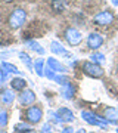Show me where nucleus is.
Listing matches in <instances>:
<instances>
[{"instance_id": "33", "label": "nucleus", "mask_w": 118, "mask_h": 133, "mask_svg": "<svg viewBox=\"0 0 118 133\" xmlns=\"http://www.w3.org/2000/svg\"><path fill=\"white\" fill-rule=\"evenodd\" d=\"M0 133H8V132H6V130H0Z\"/></svg>"}, {"instance_id": "30", "label": "nucleus", "mask_w": 118, "mask_h": 133, "mask_svg": "<svg viewBox=\"0 0 118 133\" xmlns=\"http://www.w3.org/2000/svg\"><path fill=\"white\" fill-rule=\"evenodd\" d=\"M21 133H37L36 130H33V129H28V130H25V132H21Z\"/></svg>"}, {"instance_id": "11", "label": "nucleus", "mask_w": 118, "mask_h": 133, "mask_svg": "<svg viewBox=\"0 0 118 133\" xmlns=\"http://www.w3.org/2000/svg\"><path fill=\"white\" fill-rule=\"evenodd\" d=\"M58 117L61 120V123H72L74 121V112L71 111L70 108H66V107H62L56 111Z\"/></svg>"}, {"instance_id": "1", "label": "nucleus", "mask_w": 118, "mask_h": 133, "mask_svg": "<svg viewBox=\"0 0 118 133\" xmlns=\"http://www.w3.org/2000/svg\"><path fill=\"white\" fill-rule=\"evenodd\" d=\"M25 21H27V12L21 8L18 9L12 10V14L9 15V19H8V24L12 30H19L25 24Z\"/></svg>"}, {"instance_id": "7", "label": "nucleus", "mask_w": 118, "mask_h": 133, "mask_svg": "<svg viewBox=\"0 0 118 133\" xmlns=\"http://www.w3.org/2000/svg\"><path fill=\"white\" fill-rule=\"evenodd\" d=\"M86 44H87V49H90V50H98L103 44V37L99 33H90L87 36Z\"/></svg>"}, {"instance_id": "21", "label": "nucleus", "mask_w": 118, "mask_h": 133, "mask_svg": "<svg viewBox=\"0 0 118 133\" xmlns=\"http://www.w3.org/2000/svg\"><path fill=\"white\" fill-rule=\"evenodd\" d=\"M9 123V114L6 109H0V127L5 129Z\"/></svg>"}, {"instance_id": "23", "label": "nucleus", "mask_w": 118, "mask_h": 133, "mask_svg": "<svg viewBox=\"0 0 118 133\" xmlns=\"http://www.w3.org/2000/svg\"><path fill=\"white\" fill-rule=\"evenodd\" d=\"M28 129H31L30 127V123H27V121H21V123H16L13 126V130L15 132H25V130H28Z\"/></svg>"}, {"instance_id": "13", "label": "nucleus", "mask_w": 118, "mask_h": 133, "mask_svg": "<svg viewBox=\"0 0 118 133\" xmlns=\"http://www.w3.org/2000/svg\"><path fill=\"white\" fill-rule=\"evenodd\" d=\"M46 65L49 66V68H52L53 71L58 72V74H65V72H66V68L62 65L58 59H55V58H47Z\"/></svg>"}, {"instance_id": "16", "label": "nucleus", "mask_w": 118, "mask_h": 133, "mask_svg": "<svg viewBox=\"0 0 118 133\" xmlns=\"http://www.w3.org/2000/svg\"><path fill=\"white\" fill-rule=\"evenodd\" d=\"M44 65H46V61L43 58H37L36 61L33 62V70L36 71L38 77H43V71H44Z\"/></svg>"}, {"instance_id": "2", "label": "nucleus", "mask_w": 118, "mask_h": 133, "mask_svg": "<svg viewBox=\"0 0 118 133\" xmlns=\"http://www.w3.org/2000/svg\"><path fill=\"white\" fill-rule=\"evenodd\" d=\"M81 118L84 120L87 124H92V126H96V127H100V129H106L109 126V121L105 117L93 114L90 111H81Z\"/></svg>"}, {"instance_id": "8", "label": "nucleus", "mask_w": 118, "mask_h": 133, "mask_svg": "<svg viewBox=\"0 0 118 133\" xmlns=\"http://www.w3.org/2000/svg\"><path fill=\"white\" fill-rule=\"evenodd\" d=\"M18 101H19L21 105H25V107L33 105L34 102H36V93H34L31 89H24L22 92H19Z\"/></svg>"}, {"instance_id": "20", "label": "nucleus", "mask_w": 118, "mask_h": 133, "mask_svg": "<svg viewBox=\"0 0 118 133\" xmlns=\"http://www.w3.org/2000/svg\"><path fill=\"white\" fill-rule=\"evenodd\" d=\"M52 9H53V12H56V14L64 12V9H65L64 0H52Z\"/></svg>"}, {"instance_id": "3", "label": "nucleus", "mask_w": 118, "mask_h": 133, "mask_svg": "<svg viewBox=\"0 0 118 133\" xmlns=\"http://www.w3.org/2000/svg\"><path fill=\"white\" fill-rule=\"evenodd\" d=\"M81 70L86 76L92 77V78H102L103 77V68L99 64H94L92 61L81 62Z\"/></svg>"}, {"instance_id": "6", "label": "nucleus", "mask_w": 118, "mask_h": 133, "mask_svg": "<svg viewBox=\"0 0 118 133\" xmlns=\"http://www.w3.org/2000/svg\"><path fill=\"white\" fill-rule=\"evenodd\" d=\"M114 19H115V16L111 10H102L98 15H94L93 24L98 25V27H108L114 22Z\"/></svg>"}, {"instance_id": "5", "label": "nucleus", "mask_w": 118, "mask_h": 133, "mask_svg": "<svg viewBox=\"0 0 118 133\" xmlns=\"http://www.w3.org/2000/svg\"><path fill=\"white\" fill-rule=\"evenodd\" d=\"M64 37H65V42L70 46H78L83 42V34L74 27H68L65 30V33H64Z\"/></svg>"}, {"instance_id": "4", "label": "nucleus", "mask_w": 118, "mask_h": 133, "mask_svg": "<svg viewBox=\"0 0 118 133\" xmlns=\"http://www.w3.org/2000/svg\"><path fill=\"white\" fill-rule=\"evenodd\" d=\"M43 118V109L38 105H30L25 109V121L30 124H38Z\"/></svg>"}, {"instance_id": "17", "label": "nucleus", "mask_w": 118, "mask_h": 133, "mask_svg": "<svg viewBox=\"0 0 118 133\" xmlns=\"http://www.w3.org/2000/svg\"><path fill=\"white\" fill-rule=\"evenodd\" d=\"M0 65L3 66V68H5L6 71L9 72V74H16V76H21V74H22V71H19L18 70V66H15L13 64H9V62H0Z\"/></svg>"}, {"instance_id": "34", "label": "nucleus", "mask_w": 118, "mask_h": 133, "mask_svg": "<svg viewBox=\"0 0 118 133\" xmlns=\"http://www.w3.org/2000/svg\"><path fill=\"white\" fill-rule=\"evenodd\" d=\"M117 133H118V127H117Z\"/></svg>"}, {"instance_id": "29", "label": "nucleus", "mask_w": 118, "mask_h": 133, "mask_svg": "<svg viewBox=\"0 0 118 133\" xmlns=\"http://www.w3.org/2000/svg\"><path fill=\"white\" fill-rule=\"evenodd\" d=\"M61 133H74V129H72V127H65Z\"/></svg>"}, {"instance_id": "15", "label": "nucleus", "mask_w": 118, "mask_h": 133, "mask_svg": "<svg viewBox=\"0 0 118 133\" xmlns=\"http://www.w3.org/2000/svg\"><path fill=\"white\" fill-rule=\"evenodd\" d=\"M50 50H52V53H55V55H61V56H70V53L65 50V48L62 46L59 42H56V40H53L52 43H50Z\"/></svg>"}, {"instance_id": "32", "label": "nucleus", "mask_w": 118, "mask_h": 133, "mask_svg": "<svg viewBox=\"0 0 118 133\" xmlns=\"http://www.w3.org/2000/svg\"><path fill=\"white\" fill-rule=\"evenodd\" d=\"M78 133H84V129H81V130H80V132H78Z\"/></svg>"}, {"instance_id": "22", "label": "nucleus", "mask_w": 118, "mask_h": 133, "mask_svg": "<svg viewBox=\"0 0 118 133\" xmlns=\"http://www.w3.org/2000/svg\"><path fill=\"white\" fill-rule=\"evenodd\" d=\"M90 61L100 65V64H103V61H105V55L103 53H99V52H94V53L90 55Z\"/></svg>"}, {"instance_id": "12", "label": "nucleus", "mask_w": 118, "mask_h": 133, "mask_svg": "<svg viewBox=\"0 0 118 133\" xmlns=\"http://www.w3.org/2000/svg\"><path fill=\"white\" fill-rule=\"evenodd\" d=\"M103 117L109 121V124H117L118 108H115V107H106L103 109Z\"/></svg>"}, {"instance_id": "31", "label": "nucleus", "mask_w": 118, "mask_h": 133, "mask_svg": "<svg viewBox=\"0 0 118 133\" xmlns=\"http://www.w3.org/2000/svg\"><path fill=\"white\" fill-rule=\"evenodd\" d=\"M3 2H6V3H10V2H13V0H3Z\"/></svg>"}, {"instance_id": "35", "label": "nucleus", "mask_w": 118, "mask_h": 133, "mask_svg": "<svg viewBox=\"0 0 118 133\" xmlns=\"http://www.w3.org/2000/svg\"><path fill=\"white\" fill-rule=\"evenodd\" d=\"M117 72H118V68H117Z\"/></svg>"}, {"instance_id": "14", "label": "nucleus", "mask_w": 118, "mask_h": 133, "mask_svg": "<svg viewBox=\"0 0 118 133\" xmlns=\"http://www.w3.org/2000/svg\"><path fill=\"white\" fill-rule=\"evenodd\" d=\"M10 89L15 92H22L24 89H27V80L24 77H15L10 80Z\"/></svg>"}, {"instance_id": "26", "label": "nucleus", "mask_w": 118, "mask_h": 133, "mask_svg": "<svg viewBox=\"0 0 118 133\" xmlns=\"http://www.w3.org/2000/svg\"><path fill=\"white\" fill-rule=\"evenodd\" d=\"M8 78H9V72L0 65V84H5L6 81H8Z\"/></svg>"}, {"instance_id": "25", "label": "nucleus", "mask_w": 118, "mask_h": 133, "mask_svg": "<svg viewBox=\"0 0 118 133\" xmlns=\"http://www.w3.org/2000/svg\"><path fill=\"white\" fill-rule=\"evenodd\" d=\"M55 76H56V72L53 71L52 68H49L47 65H44V71H43V77H46V78H49V80H52V81H53Z\"/></svg>"}, {"instance_id": "28", "label": "nucleus", "mask_w": 118, "mask_h": 133, "mask_svg": "<svg viewBox=\"0 0 118 133\" xmlns=\"http://www.w3.org/2000/svg\"><path fill=\"white\" fill-rule=\"evenodd\" d=\"M52 132V127H50V124L46 123V124H43V127L41 130H40V133H50Z\"/></svg>"}, {"instance_id": "24", "label": "nucleus", "mask_w": 118, "mask_h": 133, "mask_svg": "<svg viewBox=\"0 0 118 133\" xmlns=\"http://www.w3.org/2000/svg\"><path fill=\"white\" fill-rule=\"evenodd\" d=\"M53 81L61 86V84H64V83H66V81H70V78H68V76H66V74H58V72H56V76H55Z\"/></svg>"}, {"instance_id": "18", "label": "nucleus", "mask_w": 118, "mask_h": 133, "mask_svg": "<svg viewBox=\"0 0 118 133\" xmlns=\"http://www.w3.org/2000/svg\"><path fill=\"white\" fill-rule=\"evenodd\" d=\"M25 44H27L31 50L37 52L38 55H44V49H43L41 46H40V43H37L36 40H28V42H25Z\"/></svg>"}, {"instance_id": "19", "label": "nucleus", "mask_w": 118, "mask_h": 133, "mask_svg": "<svg viewBox=\"0 0 118 133\" xmlns=\"http://www.w3.org/2000/svg\"><path fill=\"white\" fill-rule=\"evenodd\" d=\"M19 59L22 61V64L27 68H28L30 71L33 70V61H31V58H30V55L28 53H25V52H19Z\"/></svg>"}, {"instance_id": "10", "label": "nucleus", "mask_w": 118, "mask_h": 133, "mask_svg": "<svg viewBox=\"0 0 118 133\" xmlns=\"http://www.w3.org/2000/svg\"><path fill=\"white\" fill-rule=\"evenodd\" d=\"M61 95L64 99H72L74 95H75V86L72 84L71 81H66L64 84H61Z\"/></svg>"}, {"instance_id": "9", "label": "nucleus", "mask_w": 118, "mask_h": 133, "mask_svg": "<svg viewBox=\"0 0 118 133\" xmlns=\"http://www.w3.org/2000/svg\"><path fill=\"white\" fill-rule=\"evenodd\" d=\"M15 101V93L12 89L8 87H2L0 89V102L3 105H12Z\"/></svg>"}, {"instance_id": "27", "label": "nucleus", "mask_w": 118, "mask_h": 133, "mask_svg": "<svg viewBox=\"0 0 118 133\" xmlns=\"http://www.w3.org/2000/svg\"><path fill=\"white\" fill-rule=\"evenodd\" d=\"M49 121H52L53 124H61V120H59L58 114H56V112H53V111L49 112Z\"/></svg>"}]
</instances>
